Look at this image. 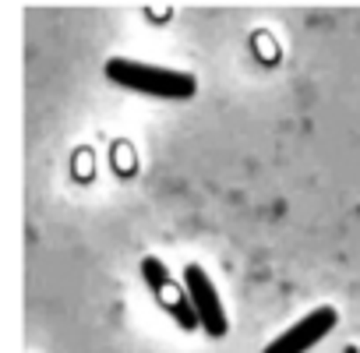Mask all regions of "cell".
Masks as SVG:
<instances>
[{
	"label": "cell",
	"mask_w": 360,
	"mask_h": 353,
	"mask_svg": "<svg viewBox=\"0 0 360 353\" xmlns=\"http://www.w3.org/2000/svg\"><path fill=\"white\" fill-rule=\"evenodd\" d=\"M155 300H159V307H162V311H169V314L176 318V325H180V328H198V325H202V318H198V311H195V304H191L188 290H184V293L173 290V279H169L166 286H159V290H155Z\"/></svg>",
	"instance_id": "277c9868"
},
{
	"label": "cell",
	"mask_w": 360,
	"mask_h": 353,
	"mask_svg": "<svg viewBox=\"0 0 360 353\" xmlns=\"http://www.w3.org/2000/svg\"><path fill=\"white\" fill-rule=\"evenodd\" d=\"M339 325V311L335 307H314V311H307L297 325H290L283 335H276L269 346H265V353H307L311 346H318L332 328Z\"/></svg>",
	"instance_id": "7a4b0ae2"
},
{
	"label": "cell",
	"mask_w": 360,
	"mask_h": 353,
	"mask_svg": "<svg viewBox=\"0 0 360 353\" xmlns=\"http://www.w3.org/2000/svg\"><path fill=\"white\" fill-rule=\"evenodd\" d=\"M106 78L127 92H141V96H159V99H191L198 92V78L188 71H173V68H155V64H141L131 57H113L106 60Z\"/></svg>",
	"instance_id": "6da1fadb"
},
{
	"label": "cell",
	"mask_w": 360,
	"mask_h": 353,
	"mask_svg": "<svg viewBox=\"0 0 360 353\" xmlns=\"http://www.w3.org/2000/svg\"><path fill=\"white\" fill-rule=\"evenodd\" d=\"M184 290H188V297H191V304H195V311L202 318V328L212 339H223L230 332V321H226L223 300H219V293H216V286H212V279H209V272L202 265H188L184 269Z\"/></svg>",
	"instance_id": "3957f363"
}]
</instances>
